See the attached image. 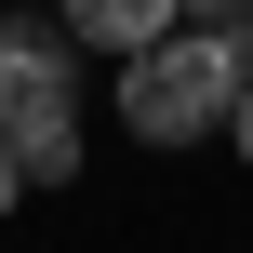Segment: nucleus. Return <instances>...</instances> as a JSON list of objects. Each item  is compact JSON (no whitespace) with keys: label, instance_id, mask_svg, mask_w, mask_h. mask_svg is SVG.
I'll use <instances>...</instances> for the list:
<instances>
[{"label":"nucleus","instance_id":"nucleus-4","mask_svg":"<svg viewBox=\"0 0 253 253\" xmlns=\"http://www.w3.org/2000/svg\"><path fill=\"white\" fill-rule=\"evenodd\" d=\"M187 27H227V40H253V0H173Z\"/></svg>","mask_w":253,"mask_h":253},{"label":"nucleus","instance_id":"nucleus-1","mask_svg":"<svg viewBox=\"0 0 253 253\" xmlns=\"http://www.w3.org/2000/svg\"><path fill=\"white\" fill-rule=\"evenodd\" d=\"M240 80H253V40L173 27V40H147V53L120 67V133H133V147H200V133H227Z\"/></svg>","mask_w":253,"mask_h":253},{"label":"nucleus","instance_id":"nucleus-2","mask_svg":"<svg viewBox=\"0 0 253 253\" xmlns=\"http://www.w3.org/2000/svg\"><path fill=\"white\" fill-rule=\"evenodd\" d=\"M0 147L27 187L80 173V40L53 13H0Z\"/></svg>","mask_w":253,"mask_h":253},{"label":"nucleus","instance_id":"nucleus-6","mask_svg":"<svg viewBox=\"0 0 253 253\" xmlns=\"http://www.w3.org/2000/svg\"><path fill=\"white\" fill-rule=\"evenodd\" d=\"M13 200H27V173H13V147H0V213H13Z\"/></svg>","mask_w":253,"mask_h":253},{"label":"nucleus","instance_id":"nucleus-3","mask_svg":"<svg viewBox=\"0 0 253 253\" xmlns=\"http://www.w3.org/2000/svg\"><path fill=\"white\" fill-rule=\"evenodd\" d=\"M53 27H67L80 53H120V67H133V53H147V40H173L187 13H173V0H53Z\"/></svg>","mask_w":253,"mask_h":253},{"label":"nucleus","instance_id":"nucleus-5","mask_svg":"<svg viewBox=\"0 0 253 253\" xmlns=\"http://www.w3.org/2000/svg\"><path fill=\"white\" fill-rule=\"evenodd\" d=\"M227 147H240V160H253V80H240V107H227Z\"/></svg>","mask_w":253,"mask_h":253}]
</instances>
